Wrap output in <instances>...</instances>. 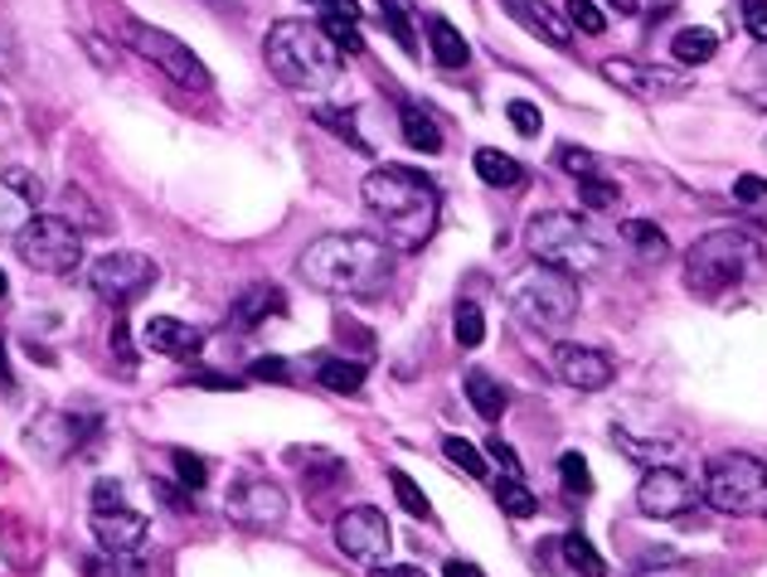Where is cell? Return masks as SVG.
Returning a JSON list of instances; mask_svg holds the SVG:
<instances>
[{
  "instance_id": "6da1fadb",
  "label": "cell",
  "mask_w": 767,
  "mask_h": 577,
  "mask_svg": "<svg viewBox=\"0 0 767 577\" xmlns=\"http://www.w3.org/2000/svg\"><path fill=\"white\" fill-rule=\"evenodd\" d=\"M365 209L384 223V243L393 253H419L427 238L437 233V214H443V195L427 175L413 165H379L359 185Z\"/></svg>"
},
{
  "instance_id": "7a4b0ae2",
  "label": "cell",
  "mask_w": 767,
  "mask_h": 577,
  "mask_svg": "<svg viewBox=\"0 0 767 577\" xmlns=\"http://www.w3.org/2000/svg\"><path fill=\"white\" fill-rule=\"evenodd\" d=\"M297 277L331 297H375L393 277V247L369 233H321L297 257Z\"/></svg>"
},
{
  "instance_id": "3957f363",
  "label": "cell",
  "mask_w": 767,
  "mask_h": 577,
  "mask_svg": "<svg viewBox=\"0 0 767 577\" xmlns=\"http://www.w3.org/2000/svg\"><path fill=\"white\" fill-rule=\"evenodd\" d=\"M263 59L277 83L291 88V93H325L341 78L345 54L311 20H277L263 39Z\"/></svg>"
},
{
  "instance_id": "277c9868",
  "label": "cell",
  "mask_w": 767,
  "mask_h": 577,
  "mask_svg": "<svg viewBox=\"0 0 767 577\" xmlns=\"http://www.w3.org/2000/svg\"><path fill=\"white\" fill-rule=\"evenodd\" d=\"M763 247L753 233L743 229H714L705 238H695L690 253H685V287L699 291V297H719V291H733L753 267H758Z\"/></svg>"
},
{
  "instance_id": "5b68a950",
  "label": "cell",
  "mask_w": 767,
  "mask_h": 577,
  "mask_svg": "<svg viewBox=\"0 0 767 577\" xmlns=\"http://www.w3.org/2000/svg\"><path fill=\"white\" fill-rule=\"evenodd\" d=\"M505 301L535 331H563V325L579 315V277L569 272H554L545 263H529L525 272H515L511 287H505Z\"/></svg>"
},
{
  "instance_id": "8992f818",
  "label": "cell",
  "mask_w": 767,
  "mask_h": 577,
  "mask_svg": "<svg viewBox=\"0 0 767 577\" xmlns=\"http://www.w3.org/2000/svg\"><path fill=\"white\" fill-rule=\"evenodd\" d=\"M525 243H529V253H535V263L569 272V277H583V272L603 267V243L588 233V223H583L579 214H563V209L535 214L525 229Z\"/></svg>"
},
{
  "instance_id": "52a82bcc",
  "label": "cell",
  "mask_w": 767,
  "mask_h": 577,
  "mask_svg": "<svg viewBox=\"0 0 767 577\" xmlns=\"http://www.w3.org/2000/svg\"><path fill=\"white\" fill-rule=\"evenodd\" d=\"M699 495L719 515H767V461L748 451H729V457L709 461Z\"/></svg>"
},
{
  "instance_id": "ba28073f",
  "label": "cell",
  "mask_w": 767,
  "mask_h": 577,
  "mask_svg": "<svg viewBox=\"0 0 767 577\" xmlns=\"http://www.w3.org/2000/svg\"><path fill=\"white\" fill-rule=\"evenodd\" d=\"M15 253L25 267L49 272V277H69L83 263V233L69 229L59 214H39L15 233Z\"/></svg>"
},
{
  "instance_id": "9c48e42d",
  "label": "cell",
  "mask_w": 767,
  "mask_h": 577,
  "mask_svg": "<svg viewBox=\"0 0 767 577\" xmlns=\"http://www.w3.org/2000/svg\"><path fill=\"white\" fill-rule=\"evenodd\" d=\"M127 44L141 54L146 64L161 68L171 83L190 88V93H209V88H214L205 59H199V54L190 49L185 39H175V34H165V30H156V25H141V20H131V25H127Z\"/></svg>"
},
{
  "instance_id": "30bf717a",
  "label": "cell",
  "mask_w": 767,
  "mask_h": 577,
  "mask_svg": "<svg viewBox=\"0 0 767 577\" xmlns=\"http://www.w3.org/2000/svg\"><path fill=\"white\" fill-rule=\"evenodd\" d=\"M156 263L146 253H131V247H122V253H107V257H98L93 272H88V281H93V291L103 301L112 305H127V301H137L141 291H151L156 287Z\"/></svg>"
},
{
  "instance_id": "8fae6325",
  "label": "cell",
  "mask_w": 767,
  "mask_h": 577,
  "mask_svg": "<svg viewBox=\"0 0 767 577\" xmlns=\"http://www.w3.org/2000/svg\"><path fill=\"white\" fill-rule=\"evenodd\" d=\"M335 549H341L345 558L379 568V563L389 558V549H393V534H389V519H384V509H375V505L345 509V515L335 519Z\"/></svg>"
},
{
  "instance_id": "7c38bea8",
  "label": "cell",
  "mask_w": 767,
  "mask_h": 577,
  "mask_svg": "<svg viewBox=\"0 0 767 577\" xmlns=\"http://www.w3.org/2000/svg\"><path fill=\"white\" fill-rule=\"evenodd\" d=\"M705 500L695 485V475H685L680 466H651L637 485V509L651 519H680Z\"/></svg>"
},
{
  "instance_id": "4fadbf2b",
  "label": "cell",
  "mask_w": 767,
  "mask_h": 577,
  "mask_svg": "<svg viewBox=\"0 0 767 577\" xmlns=\"http://www.w3.org/2000/svg\"><path fill=\"white\" fill-rule=\"evenodd\" d=\"M603 78L617 83L627 97L637 102H665V97H680L690 88V73L680 68H661V64H641V59H607Z\"/></svg>"
},
{
  "instance_id": "5bb4252c",
  "label": "cell",
  "mask_w": 767,
  "mask_h": 577,
  "mask_svg": "<svg viewBox=\"0 0 767 577\" xmlns=\"http://www.w3.org/2000/svg\"><path fill=\"white\" fill-rule=\"evenodd\" d=\"M98 432V417H78V413H39L35 423H30V432H25V441H30V451H39L44 461H64L69 451H78L83 447V437H93Z\"/></svg>"
},
{
  "instance_id": "9a60e30c",
  "label": "cell",
  "mask_w": 767,
  "mask_h": 577,
  "mask_svg": "<svg viewBox=\"0 0 767 577\" xmlns=\"http://www.w3.org/2000/svg\"><path fill=\"white\" fill-rule=\"evenodd\" d=\"M229 519H239L243 529H277L282 519H287V495H282V485L273 481H239L229 491Z\"/></svg>"
},
{
  "instance_id": "2e32d148",
  "label": "cell",
  "mask_w": 767,
  "mask_h": 577,
  "mask_svg": "<svg viewBox=\"0 0 767 577\" xmlns=\"http://www.w3.org/2000/svg\"><path fill=\"white\" fill-rule=\"evenodd\" d=\"M554 369H559V379L579 393H603L607 383L617 379L613 355H603V349H593V345H559Z\"/></svg>"
},
{
  "instance_id": "e0dca14e",
  "label": "cell",
  "mask_w": 767,
  "mask_h": 577,
  "mask_svg": "<svg viewBox=\"0 0 767 577\" xmlns=\"http://www.w3.org/2000/svg\"><path fill=\"white\" fill-rule=\"evenodd\" d=\"M146 515H137L131 505H117V509H93V534L103 549L112 553H137L146 543Z\"/></svg>"
},
{
  "instance_id": "ac0fdd59",
  "label": "cell",
  "mask_w": 767,
  "mask_h": 577,
  "mask_svg": "<svg viewBox=\"0 0 767 577\" xmlns=\"http://www.w3.org/2000/svg\"><path fill=\"white\" fill-rule=\"evenodd\" d=\"M141 345L151 349V355H175V359H185V355H195V349L205 345V335H199L195 325L175 321V315H151V321L141 325Z\"/></svg>"
},
{
  "instance_id": "d6986e66",
  "label": "cell",
  "mask_w": 767,
  "mask_h": 577,
  "mask_svg": "<svg viewBox=\"0 0 767 577\" xmlns=\"http://www.w3.org/2000/svg\"><path fill=\"white\" fill-rule=\"evenodd\" d=\"M505 10H511L529 34H539L545 44H559V49H563V44L573 39V25L559 15L554 5H545V0H505Z\"/></svg>"
},
{
  "instance_id": "ffe728a7",
  "label": "cell",
  "mask_w": 767,
  "mask_h": 577,
  "mask_svg": "<svg viewBox=\"0 0 767 577\" xmlns=\"http://www.w3.org/2000/svg\"><path fill=\"white\" fill-rule=\"evenodd\" d=\"M427 49L443 68H467L471 64V44L461 39V30L443 15H427Z\"/></svg>"
},
{
  "instance_id": "44dd1931",
  "label": "cell",
  "mask_w": 767,
  "mask_h": 577,
  "mask_svg": "<svg viewBox=\"0 0 767 577\" xmlns=\"http://www.w3.org/2000/svg\"><path fill=\"white\" fill-rule=\"evenodd\" d=\"M613 441L622 447L627 461H637V466H671L675 461V441L671 437H637L631 427H613Z\"/></svg>"
},
{
  "instance_id": "7402d4cb",
  "label": "cell",
  "mask_w": 767,
  "mask_h": 577,
  "mask_svg": "<svg viewBox=\"0 0 767 577\" xmlns=\"http://www.w3.org/2000/svg\"><path fill=\"white\" fill-rule=\"evenodd\" d=\"M467 403L477 407V417H486V423H501L505 407H511V393L501 389V379L486 369H467Z\"/></svg>"
},
{
  "instance_id": "603a6c76",
  "label": "cell",
  "mask_w": 767,
  "mask_h": 577,
  "mask_svg": "<svg viewBox=\"0 0 767 577\" xmlns=\"http://www.w3.org/2000/svg\"><path fill=\"white\" fill-rule=\"evenodd\" d=\"M399 127H403V141H409L413 151H423V155H437V151H443V127L427 117L419 102H403Z\"/></svg>"
},
{
  "instance_id": "cb8c5ba5",
  "label": "cell",
  "mask_w": 767,
  "mask_h": 577,
  "mask_svg": "<svg viewBox=\"0 0 767 577\" xmlns=\"http://www.w3.org/2000/svg\"><path fill=\"white\" fill-rule=\"evenodd\" d=\"M316 383L331 393H359L365 389V365L359 359H341V355H325L316 365Z\"/></svg>"
},
{
  "instance_id": "d4e9b609",
  "label": "cell",
  "mask_w": 767,
  "mask_h": 577,
  "mask_svg": "<svg viewBox=\"0 0 767 577\" xmlns=\"http://www.w3.org/2000/svg\"><path fill=\"white\" fill-rule=\"evenodd\" d=\"M59 219L69 223V229L78 233H98V229H107V219L98 214V204L83 195V189H73V185H64L59 189Z\"/></svg>"
},
{
  "instance_id": "484cf974",
  "label": "cell",
  "mask_w": 767,
  "mask_h": 577,
  "mask_svg": "<svg viewBox=\"0 0 767 577\" xmlns=\"http://www.w3.org/2000/svg\"><path fill=\"white\" fill-rule=\"evenodd\" d=\"M477 175L486 180L491 189H515L525 180V165L515 161V155H505V151H477Z\"/></svg>"
},
{
  "instance_id": "4316f807",
  "label": "cell",
  "mask_w": 767,
  "mask_h": 577,
  "mask_svg": "<svg viewBox=\"0 0 767 577\" xmlns=\"http://www.w3.org/2000/svg\"><path fill=\"white\" fill-rule=\"evenodd\" d=\"M714 49H719L714 30H680V34L671 39V54H675V64H680V68L709 64V59H714Z\"/></svg>"
},
{
  "instance_id": "83f0119b",
  "label": "cell",
  "mask_w": 767,
  "mask_h": 577,
  "mask_svg": "<svg viewBox=\"0 0 767 577\" xmlns=\"http://www.w3.org/2000/svg\"><path fill=\"white\" fill-rule=\"evenodd\" d=\"M379 20H384V30L393 34V44H399L403 54H419V30H413L409 0H379Z\"/></svg>"
},
{
  "instance_id": "f1b7e54d",
  "label": "cell",
  "mask_w": 767,
  "mask_h": 577,
  "mask_svg": "<svg viewBox=\"0 0 767 577\" xmlns=\"http://www.w3.org/2000/svg\"><path fill=\"white\" fill-rule=\"evenodd\" d=\"M287 311V301H282V291L277 287H248L239 305H233V315H239L243 325H257V321H267V315H282Z\"/></svg>"
},
{
  "instance_id": "f546056e",
  "label": "cell",
  "mask_w": 767,
  "mask_h": 577,
  "mask_svg": "<svg viewBox=\"0 0 767 577\" xmlns=\"http://www.w3.org/2000/svg\"><path fill=\"white\" fill-rule=\"evenodd\" d=\"M622 238H627L631 247H637L641 257H646V263H661V257H671V238H665L651 219H627V223H622Z\"/></svg>"
},
{
  "instance_id": "4dcf8cb0",
  "label": "cell",
  "mask_w": 767,
  "mask_h": 577,
  "mask_svg": "<svg viewBox=\"0 0 767 577\" xmlns=\"http://www.w3.org/2000/svg\"><path fill=\"white\" fill-rule=\"evenodd\" d=\"M83 577H146V563L137 553H88L83 558Z\"/></svg>"
},
{
  "instance_id": "1f68e13d",
  "label": "cell",
  "mask_w": 767,
  "mask_h": 577,
  "mask_svg": "<svg viewBox=\"0 0 767 577\" xmlns=\"http://www.w3.org/2000/svg\"><path fill=\"white\" fill-rule=\"evenodd\" d=\"M559 549H563V558H569V568L579 573V577H607L603 553H597L593 543L579 534V529H573V534H563V539H559Z\"/></svg>"
},
{
  "instance_id": "d6a6232c",
  "label": "cell",
  "mask_w": 767,
  "mask_h": 577,
  "mask_svg": "<svg viewBox=\"0 0 767 577\" xmlns=\"http://www.w3.org/2000/svg\"><path fill=\"white\" fill-rule=\"evenodd\" d=\"M495 500H501V509L511 519H529L539 509V500H535V491L520 481V475H505V481H495Z\"/></svg>"
},
{
  "instance_id": "836d02e7",
  "label": "cell",
  "mask_w": 767,
  "mask_h": 577,
  "mask_svg": "<svg viewBox=\"0 0 767 577\" xmlns=\"http://www.w3.org/2000/svg\"><path fill=\"white\" fill-rule=\"evenodd\" d=\"M453 335H457V345H461V349H477L481 339H486V315H481V305H477V301H461V305H457V315H453Z\"/></svg>"
},
{
  "instance_id": "e575fe53",
  "label": "cell",
  "mask_w": 767,
  "mask_h": 577,
  "mask_svg": "<svg viewBox=\"0 0 767 577\" xmlns=\"http://www.w3.org/2000/svg\"><path fill=\"white\" fill-rule=\"evenodd\" d=\"M559 481L569 495H579V500H588L593 495V466L579 457V451H563L559 457Z\"/></svg>"
},
{
  "instance_id": "d590c367",
  "label": "cell",
  "mask_w": 767,
  "mask_h": 577,
  "mask_svg": "<svg viewBox=\"0 0 767 577\" xmlns=\"http://www.w3.org/2000/svg\"><path fill=\"white\" fill-rule=\"evenodd\" d=\"M389 485H393V495H399V505L409 509L413 519H433V505H427V495L419 491V481H413V475L389 471Z\"/></svg>"
},
{
  "instance_id": "8d00e7d4",
  "label": "cell",
  "mask_w": 767,
  "mask_h": 577,
  "mask_svg": "<svg viewBox=\"0 0 767 577\" xmlns=\"http://www.w3.org/2000/svg\"><path fill=\"white\" fill-rule=\"evenodd\" d=\"M443 451H447V461H453V466H461L467 475H486V451H481L477 441H467V437H447V441H443Z\"/></svg>"
},
{
  "instance_id": "74e56055",
  "label": "cell",
  "mask_w": 767,
  "mask_h": 577,
  "mask_svg": "<svg viewBox=\"0 0 767 577\" xmlns=\"http://www.w3.org/2000/svg\"><path fill=\"white\" fill-rule=\"evenodd\" d=\"M175 475H180V485H185L190 495L195 491H205L209 485V466H205V457H195V451H175Z\"/></svg>"
},
{
  "instance_id": "f35d334b",
  "label": "cell",
  "mask_w": 767,
  "mask_h": 577,
  "mask_svg": "<svg viewBox=\"0 0 767 577\" xmlns=\"http://www.w3.org/2000/svg\"><path fill=\"white\" fill-rule=\"evenodd\" d=\"M0 180H5V189H10V195H15V199H25L30 209H35V204L44 199V185H39V175H30L25 165H10V170H5V175H0Z\"/></svg>"
},
{
  "instance_id": "ab89813d",
  "label": "cell",
  "mask_w": 767,
  "mask_h": 577,
  "mask_svg": "<svg viewBox=\"0 0 767 577\" xmlns=\"http://www.w3.org/2000/svg\"><path fill=\"white\" fill-rule=\"evenodd\" d=\"M563 15H569V25L583 30V34H603L607 30V15L593 5V0H569V5H563Z\"/></svg>"
},
{
  "instance_id": "60d3db41",
  "label": "cell",
  "mask_w": 767,
  "mask_h": 577,
  "mask_svg": "<svg viewBox=\"0 0 767 577\" xmlns=\"http://www.w3.org/2000/svg\"><path fill=\"white\" fill-rule=\"evenodd\" d=\"M579 199L588 204V209H613V204H617V185H613V180H603V175H583L579 180Z\"/></svg>"
},
{
  "instance_id": "b9f144b4",
  "label": "cell",
  "mask_w": 767,
  "mask_h": 577,
  "mask_svg": "<svg viewBox=\"0 0 767 577\" xmlns=\"http://www.w3.org/2000/svg\"><path fill=\"white\" fill-rule=\"evenodd\" d=\"M505 117H511V127L520 131V136H539V127H545L539 107H535V102H525V97H515L511 107H505Z\"/></svg>"
},
{
  "instance_id": "7bdbcfd3",
  "label": "cell",
  "mask_w": 767,
  "mask_h": 577,
  "mask_svg": "<svg viewBox=\"0 0 767 577\" xmlns=\"http://www.w3.org/2000/svg\"><path fill=\"white\" fill-rule=\"evenodd\" d=\"M248 379H257V383H291V365H287V359H277V355L253 359V365H248Z\"/></svg>"
},
{
  "instance_id": "ee69618b",
  "label": "cell",
  "mask_w": 767,
  "mask_h": 577,
  "mask_svg": "<svg viewBox=\"0 0 767 577\" xmlns=\"http://www.w3.org/2000/svg\"><path fill=\"white\" fill-rule=\"evenodd\" d=\"M325 34H331V44H335V49H341V54H359V49H365V39H359V30L355 25H345V20H331V15H325V25H321Z\"/></svg>"
},
{
  "instance_id": "f6af8a7d",
  "label": "cell",
  "mask_w": 767,
  "mask_h": 577,
  "mask_svg": "<svg viewBox=\"0 0 767 577\" xmlns=\"http://www.w3.org/2000/svg\"><path fill=\"white\" fill-rule=\"evenodd\" d=\"M559 165L569 170L573 180H583V175H597V161L588 151H583V146H559Z\"/></svg>"
},
{
  "instance_id": "bcb514c9",
  "label": "cell",
  "mask_w": 767,
  "mask_h": 577,
  "mask_svg": "<svg viewBox=\"0 0 767 577\" xmlns=\"http://www.w3.org/2000/svg\"><path fill=\"white\" fill-rule=\"evenodd\" d=\"M190 383H199V389H219V393H239L248 379H239V373H209V369H195V373H190Z\"/></svg>"
},
{
  "instance_id": "7dc6e473",
  "label": "cell",
  "mask_w": 767,
  "mask_h": 577,
  "mask_svg": "<svg viewBox=\"0 0 767 577\" xmlns=\"http://www.w3.org/2000/svg\"><path fill=\"white\" fill-rule=\"evenodd\" d=\"M743 30L767 44V0H743Z\"/></svg>"
},
{
  "instance_id": "c3c4849f",
  "label": "cell",
  "mask_w": 767,
  "mask_h": 577,
  "mask_svg": "<svg viewBox=\"0 0 767 577\" xmlns=\"http://www.w3.org/2000/svg\"><path fill=\"white\" fill-rule=\"evenodd\" d=\"M733 199L739 204H767V180L763 175H739L733 180Z\"/></svg>"
},
{
  "instance_id": "681fc988",
  "label": "cell",
  "mask_w": 767,
  "mask_h": 577,
  "mask_svg": "<svg viewBox=\"0 0 767 577\" xmlns=\"http://www.w3.org/2000/svg\"><path fill=\"white\" fill-rule=\"evenodd\" d=\"M486 457H491V461H495V466H501L505 475H520V457H515V451H511V441L491 437V441H486Z\"/></svg>"
},
{
  "instance_id": "f907efd6",
  "label": "cell",
  "mask_w": 767,
  "mask_h": 577,
  "mask_svg": "<svg viewBox=\"0 0 767 577\" xmlns=\"http://www.w3.org/2000/svg\"><path fill=\"white\" fill-rule=\"evenodd\" d=\"M117 505H127L122 485H117V481H98V485H93V509H117Z\"/></svg>"
},
{
  "instance_id": "816d5d0a",
  "label": "cell",
  "mask_w": 767,
  "mask_h": 577,
  "mask_svg": "<svg viewBox=\"0 0 767 577\" xmlns=\"http://www.w3.org/2000/svg\"><path fill=\"white\" fill-rule=\"evenodd\" d=\"M325 15L331 20H345V25H359V0H321Z\"/></svg>"
},
{
  "instance_id": "f5cc1de1",
  "label": "cell",
  "mask_w": 767,
  "mask_h": 577,
  "mask_svg": "<svg viewBox=\"0 0 767 577\" xmlns=\"http://www.w3.org/2000/svg\"><path fill=\"white\" fill-rule=\"evenodd\" d=\"M369 577H433V573L413 568V563H384V568H369Z\"/></svg>"
},
{
  "instance_id": "db71d44e",
  "label": "cell",
  "mask_w": 767,
  "mask_h": 577,
  "mask_svg": "<svg viewBox=\"0 0 767 577\" xmlns=\"http://www.w3.org/2000/svg\"><path fill=\"white\" fill-rule=\"evenodd\" d=\"M15 73V44H10V34H0V78Z\"/></svg>"
},
{
  "instance_id": "11a10c76",
  "label": "cell",
  "mask_w": 767,
  "mask_h": 577,
  "mask_svg": "<svg viewBox=\"0 0 767 577\" xmlns=\"http://www.w3.org/2000/svg\"><path fill=\"white\" fill-rule=\"evenodd\" d=\"M443 577H486V573H481L477 563H467V558H453V563L443 568Z\"/></svg>"
},
{
  "instance_id": "9f6ffc18",
  "label": "cell",
  "mask_w": 767,
  "mask_h": 577,
  "mask_svg": "<svg viewBox=\"0 0 767 577\" xmlns=\"http://www.w3.org/2000/svg\"><path fill=\"white\" fill-rule=\"evenodd\" d=\"M10 383L15 379H10V369H5V339H0V389H10Z\"/></svg>"
},
{
  "instance_id": "6f0895ef",
  "label": "cell",
  "mask_w": 767,
  "mask_h": 577,
  "mask_svg": "<svg viewBox=\"0 0 767 577\" xmlns=\"http://www.w3.org/2000/svg\"><path fill=\"white\" fill-rule=\"evenodd\" d=\"M617 10H622V15H631V10H637V0H613Z\"/></svg>"
},
{
  "instance_id": "680465c9",
  "label": "cell",
  "mask_w": 767,
  "mask_h": 577,
  "mask_svg": "<svg viewBox=\"0 0 767 577\" xmlns=\"http://www.w3.org/2000/svg\"><path fill=\"white\" fill-rule=\"evenodd\" d=\"M5 291H10V277H5V272H0V301H5Z\"/></svg>"
}]
</instances>
